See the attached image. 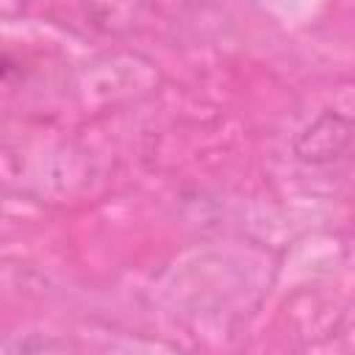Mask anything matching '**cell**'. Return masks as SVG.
Here are the masks:
<instances>
[{
	"mask_svg": "<svg viewBox=\"0 0 355 355\" xmlns=\"http://www.w3.org/2000/svg\"><path fill=\"white\" fill-rule=\"evenodd\" d=\"M17 72V64L11 61V58H6V55H0V83L8 78V75H14Z\"/></svg>",
	"mask_w": 355,
	"mask_h": 355,
	"instance_id": "obj_3",
	"label": "cell"
},
{
	"mask_svg": "<svg viewBox=\"0 0 355 355\" xmlns=\"http://www.w3.org/2000/svg\"><path fill=\"white\" fill-rule=\"evenodd\" d=\"M147 0H89V14L103 31H125L130 28Z\"/></svg>",
	"mask_w": 355,
	"mask_h": 355,
	"instance_id": "obj_2",
	"label": "cell"
},
{
	"mask_svg": "<svg viewBox=\"0 0 355 355\" xmlns=\"http://www.w3.org/2000/svg\"><path fill=\"white\" fill-rule=\"evenodd\" d=\"M352 144V122L338 111H322L294 139V155L302 164L324 166L347 155Z\"/></svg>",
	"mask_w": 355,
	"mask_h": 355,
	"instance_id": "obj_1",
	"label": "cell"
}]
</instances>
